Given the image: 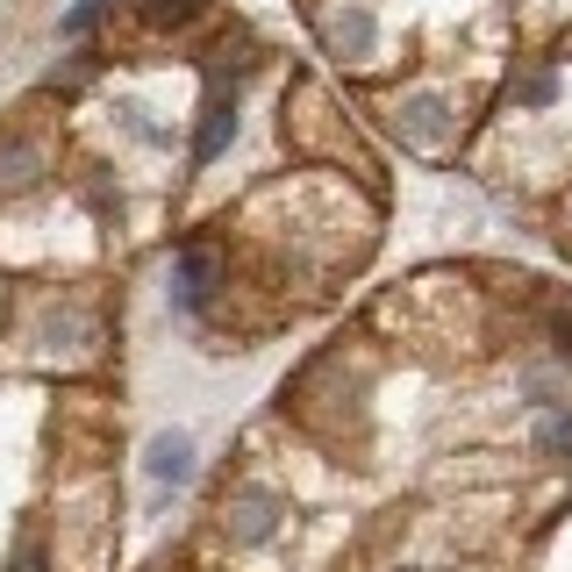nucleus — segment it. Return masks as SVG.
Masks as SVG:
<instances>
[{
	"label": "nucleus",
	"instance_id": "nucleus-1",
	"mask_svg": "<svg viewBox=\"0 0 572 572\" xmlns=\"http://www.w3.org/2000/svg\"><path fill=\"white\" fill-rule=\"evenodd\" d=\"M143 472H151L157 486H187L193 480V436L187 430H157L151 444H143Z\"/></svg>",
	"mask_w": 572,
	"mask_h": 572
},
{
	"label": "nucleus",
	"instance_id": "nucleus-2",
	"mask_svg": "<svg viewBox=\"0 0 572 572\" xmlns=\"http://www.w3.org/2000/svg\"><path fill=\"white\" fill-rule=\"evenodd\" d=\"M229 137H237V101H229V93H208V107H201V137H193V165H215V157L229 151Z\"/></svg>",
	"mask_w": 572,
	"mask_h": 572
},
{
	"label": "nucleus",
	"instance_id": "nucleus-3",
	"mask_svg": "<svg viewBox=\"0 0 572 572\" xmlns=\"http://www.w3.org/2000/svg\"><path fill=\"white\" fill-rule=\"evenodd\" d=\"M401 129L422 137V143H436L444 129H452V101H444V93H408V101H401Z\"/></svg>",
	"mask_w": 572,
	"mask_h": 572
},
{
	"label": "nucleus",
	"instance_id": "nucleus-4",
	"mask_svg": "<svg viewBox=\"0 0 572 572\" xmlns=\"http://www.w3.org/2000/svg\"><path fill=\"white\" fill-rule=\"evenodd\" d=\"M372 43H380L372 8H344V22H336V51H344V58H372Z\"/></svg>",
	"mask_w": 572,
	"mask_h": 572
},
{
	"label": "nucleus",
	"instance_id": "nucleus-5",
	"mask_svg": "<svg viewBox=\"0 0 572 572\" xmlns=\"http://www.w3.org/2000/svg\"><path fill=\"white\" fill-rule=\"evenodd\" d=\"M36 165H43V157H36V143H22V137H8L0 143V187L15 193V187H29L36 179Z\"/></svg>",
	"mask_w": 572,
	"mask_h": 572
},
{
	"label": "nucleus",
	"instance_id": "nucleus-6",
	"mask_svg": "<svg viewBox=\"0 0 572 572\" xmlns=\"http://www.w3.org/2000/svg\"><path fill=\"white\" fill-rule=\"evenodd\" d=\"M208 272H215V258H208V251H187V258H179V287H173V301H179V308H193V301L208 294Z\"/></svg>",
	"mask_w": 572,
	"mask_h": 572
},
{
	"label": "nucleus",
	"instance_id": "nucleus-7",
	"mask_svg": "<svg viewBox=\"0 0 572 572\" xmlns=\"http://www.w3.org/2000/svg\"><path fill=\"white\" fill-rule=\"evenodd\" d=\"M137 15L151 22V29H179V22L201 15V0H137Z\"/></svg>",
	"mask_w": 572,
	"mask_h": 572
},
{
	"label": "nucleus",
	"instance_id": "nucleus-8",
	"mask_svg": "<svg viewBox=\"0 0 572 572\" xmlns=\"http://www.w3.org/2000/svg\"><path fill=\"white\" fill-rule=\"evenodd\" d=\"M265 530H272V494H251V501H243V522H237V537H243V544H258Z\"/></svg>",
	"mask_w": 572,
	"mask_h": 572
},
{
	"label": "nucleus",
	"instance_id": "nucleus-9",
	"mask_svg": "<svg viewBox=\"0 0 572 572\" xmlns=\"http://www.w3.org/2000/svg\"><path fill=\"white\" fill-rule=\"evenodd\" d=\"M537 452H551V458L572 452V416H544L537 422Z\"/></svg>",
	"mask_w": 572,
	"mask_h": 572
},
{
	"label": "nucleus",
	"instance_id": "nucleus-10",
	"mask_svg": "<svg viewBox=\"0 0 572 572\" xmlns=\"http://www.w3.org/2000/svg\"><path fill=\"white\" fill-rule=\"evenodd\" d=\"M107 15V0H72V8H65V22H58V29H65V36H87L93 29V22H101Z\"/></svg>",
	"mask_w": 572,
	"mask_h": 572
},
{
	"label": "nucleus",
	"instance_id": "nucleus-11",
	"mask_svg": "<svg viewBox=\"0 0 572 572\" xmlns=\"http://www.w3.org/2000/svg\"><path fill=\"white\" fill-rule=\"evenodd\" d=\"M551 93H558V79H551V72H530V79H522V101H530V107H544Z\"/></svg>",
	"mask_w": 572,
	"mask_h": 572
}]
</instances>
